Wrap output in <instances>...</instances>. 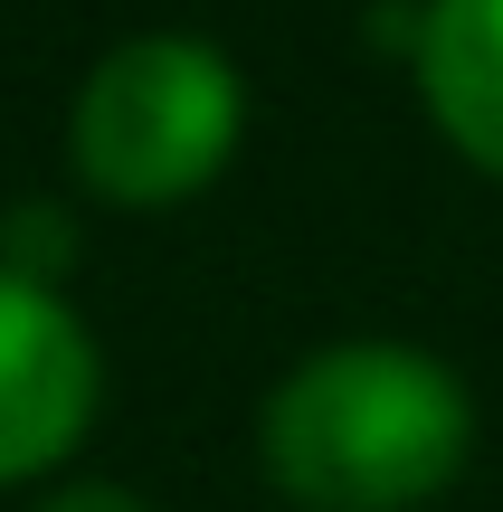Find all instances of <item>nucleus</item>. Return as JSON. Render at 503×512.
<instances>
[{
  "label": "nucleus",
  "instance_id": "obj_1",
  "mask_svg": "<svg viewBox=\"0 0 503 512\" xmlns=\"http://www.w3.org/2000/svg\"><path fill=\"white\" fill-rule=\"evenodd\" d=\"M466 456L475 389L418 342H323L257 408V465L295 512H418Z\"/></svg>",
  "mask_w": 503,
  "mask_h": 512
},
{
  "label": "nucleus",
  "instance_id": "obj_2",
  "mask_svg": "<svg viewBox=\"0 0 503 512\" xmlns=\"http://www.w3.org/2000/svg\"><path fill=\"white\" fill-rule=\"evenodd\" d=\"M247 133V86L209 38L143 29L86 67L67 105V162L105 209H181L228 171Z\"/></svg>",
  "mask_w": 503,
  "mask_h": 512
},
{
  "label": "nucleus",
  "instance_id": "obj_3",
  "mask_svg": "<svg viewBox=\"0 0 503 512\" xmlns=\"http://www.w3.org/2000/svg\"><path fill=\"white\" fill-rule=\"evenodd\" d=\"M95 399H105V361L76 304L48 275L0 266V484L67 465L95 427Z\"/></svg>",
  "mask_w": 503,
  "mask_h": 512
},
{
  "label": "nucleus",
  "instance_id": "obj_4",
  "mask_svg": "<svg viewBox=\"0 0 503 512\" xmlns=\"http://www.w3.org/2000/svg\"><path fill=\"white\" fill-rule=\"evenodd\" d=\"M409 76L456 162L503 181V0H428L409 29Z\"/></svg>",
  "mask_w": 503,
  "mask_h": 512
},
{
  "label": "nucleus",
  "instance_id": "obj_5",
  "mask_svg": "<svg viewBox=\"0 0 503 512\" xmlns=\"http://www.w3.org/2000/svg\"><path fill=\"white\" fill-rule=\"evenodd\" d=\"M0 266L48 275V285H57V266H67V228H57V209H19L10 238H0Z\"/></svg>",
  "mask_w": 503,
  "mask_h": 512
},
{
  "label": "nucleus",
  "instance_id": "obj_6",
  "mask_svg": "<svg viewBox=\"0 0 503 512\" xmlns=\"http://www.w3.org/2000/svg\"><path fill=\"white\" fill-rule=\"evenodd\" d=\"M38 512H152V503L133 494V484H57Z\"/></svg>",
  "mask_w": 503,
  "mask_h": 512
}]
</instances>
